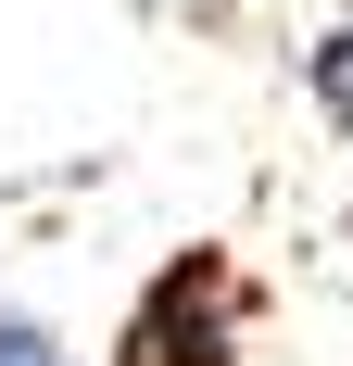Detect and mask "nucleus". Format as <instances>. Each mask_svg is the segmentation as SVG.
I'll list each match as a JSON object with an SVG mask.
<instances>
[{"mask_svg":"<svg viewBox=\"0 0 353 366\" xmlns=\"http://www.w3.org/2000/svg\"><path fill=\"white\" fill-rule=\"evenodd\" d=\"M164 13H240V0H164Z\"/></svg>","mask_w":353,"mask_h":366,"instance_id":"4","label":"nucleus"},{"mask_svg":"<svg viewBox=\"0 0 353 366\" xmlns=\"http://www.w3.org/2000/svg\"><path fill=\"white\" fill-rule=\"evenodd\" d=\"M303 76H316V114H328V127H353V13L303 51Z\"/></svg>","mask_w":353,"mask_h":366,"instance_id":"2","label":"nucleus"},{"mask_svg":"<svg viewBox=\"0 0 353 366\" xmlns=\"http://www.w3.org/2000/svg\"><path fill=\"white\" fill-rule=\"evenodd\" d=\"M252 354V278L214 240L164 253L139 278V303L114 316V366H240Z\"/></svg>","mask_w":353,"mask_h":366,"instance_id":"1","label":"nucleus"},{"mask_svg":"<svg viewBox=\"0 0 353 366\" xmlns=\"http://www.w3.org/2000/svg\"><path fill=\"white\" fill-rule=\"evenodd\" d=\"M0 366H76V354H64L51 316H13V303H0Z\"/></svg>","mask_w":353,"mask_h":366,"instance_id":"3","label":"nucleus"}]
</instances>
